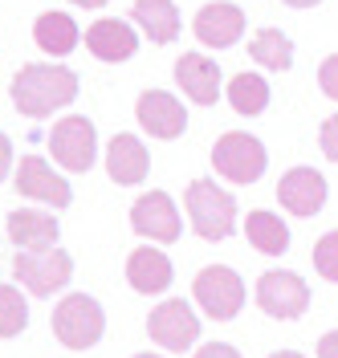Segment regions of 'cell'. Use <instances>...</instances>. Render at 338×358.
<instances>
[{
    "mask_svg": "<svg viewBox=\"0 0 338 358\" xmlns=\"http://www.w3.org/2000/svg\"><path fill=\"white\" fill-rule=\"evenodd\" d=\"M78 98V73L66 66H45L33 62L21 66L13 78V106L24 118H49L53 110H62Z\"/></svg>",
    "mask_w": 338,
    "mask_h": 358,
    "instance_id": "obj_1",
    "label": "cell"
},
{
    "mask_svg": "<svg viewBox=\"0 0 338 358\" xmlns=\"http://www.w3.org/2000/svg\"><path fill=\"white\" fill-rule=\"evenodd\" d=\"M183 208H188L196 236L204 241H225L237 228V200L225 187H216V179H192L183 192Z\"/></svg>",
    "mask_w": 338,
    "mask_h": 358,
    "instance_id": "obj_2",
    "label": "cell"
},
{
    "mask_svg": "<svg viewBox=\"0 0 338 358\" xmlns=\"http://www.w3.org/2000/svg\"><path fill=\"white\" fill-rule=\"evenodd\" d=\"M212 167H216V176H225L228 183H257V179L265 176V167H269V155H265V143L257 138V134L248 131H228L216 138V147H212Z\"/></svg>",
    "mask_w": 338,
    "mask_h": 358,
    "instance_id": "obj_3",
    "label": "cell"
},
{
    "mask_svg": "<svg viewBox=\"0 0 338 358\" xmlns=\"http://www.w3.org/2000/svg\"><path fill=\"white\" fill-rule=\"evenodd\" d=\"M106 330V313L102 306L86 297V293H69L57 301V310H53V334L57 342L66 346V350H90L94 342L102 338Z\"/></svg>",
    "mask_w": 338,
    "mask_h": 358,
    "instance_id": "obj_4",
    "label": "cell"
},
{
    "mask_svg": "<svg viewBox=\"0 0 338 358\" xmlns=\"http://www.w3.org/2000/svg\"><path fill=\"white\" fill-rule=\"evenodd\" d=\"M192 297H196V306H200L208 317L228 322V317H237L241 306H245V281H241L237 268L208 265V268L196 273V281H192Z\"/></svg>",
    "mask_w": 338,
    "mask_h": 358,
    "instance_id": "obj_5",
    "label": "cell"
},
{
    "mask_svg": "<svg viewBox=\"0 0 338 358\" xmlns=\"http://www.w3.org/2000/svg\"><path fill=\"white\" fill-rule=\"evenodd\" d=\"M257 306L277 322H293L310 310V285L290 268H269L257 277Z\"/></svg>",
    "mask_w": 338,
    "mask_h": 358,
    "instance_id": "obj_6",
    "label": "cell"
},
{
    "mask_svg": "<svg viewBox=\"0 0 338 358\" xmlns=\"http://www.w3.org/2000/svg\"><path fill=\"white\" fill-rule=\"evenodd\" d=\"M49 155L57 159L66 171H90L98 155V131L86 114H69L62 122H53L49 131Z\"/></svg>",
    "mask_w": 338,
    "mask_h": 358,
    "instance_id": "obj_7",
    "label": "cell"
},
{
    "mask_svg": "<svg viewBox=\"0 0 338 358\" xmlns=\"http://www.w3.org/2000/svg\"><path fill=\"white\" fill-rule=\"evenodd\" d=\"M13 273L29 293L49 297L53 289H62L69 277H73V257L62 248H49V252H17L13 257Z\"/></svg>",
    "mask_w": 338,
    "mask_h": 358,
    "instance_id": "obj_8",
    "label": "cell"
},
{
    "mask_svg": "<svg viewBox=\"0 0 338 358\" xmlns=\"http://www.w3.org/2000/svg\"><path fill=\"white\" fill-rule=\"evenodd\" d=\"M131 228L139 236H147L151 245H176L180 241V208L167 192H147L131 208Z\"/></svg>",
    "mask_w": 338,
    "mask_h": 358,
    "instance_id": "obj_9",
    "label": "cell"
},
{
    "mask_svg": "<svg viewBox=\"0 0 338 358\" xmlns=\"http://www.w3.org/2000/svg\"><path fill=\"white\" fill-rule=\"evenodd\" d=\"M147 334L155 338L163 350H188V346L200 338V322H196V313L188 310V301L167 297V301H159L155 310H151Z\"/></svg>",
    "mask_w": 338,
    "mask_h": 358,
    "instance_id": "obj_10",
    "label": "cell"
},
{
    "mask_svg": "<svg viewBox=\"0 0 338 358\" xmlns=\"http://www.w3.org/2000/svg\"><path fill=\"white\" fill-rule=\"evenodd\" d=\"M326 176L314 171V167H290L286 176L277 179V200L290 216H318L326 208Z\"/></svg>",
    "mask_w": 338,
    "mask_h": 358,
    "instance_id": "obj_11",
    "label": "cell"
},
{
    "mask_svg": "<svg viewBox=\"0 0 338 358\" xmlns=\"http://www.w3.org/2000/svg\"><path fill=\"white\" fill-rule=\"evenodd\" d=\"M135 118L151 138H180L188 131V110L167 90H143L135 102Z\"/></svg>",
    "mask_w": 338,
    "mask_h": 358,
    "instance_id": "obj_12",
    "label": "cell"
},
{
    "mask_svg": "<svg viewBox=\"0 0 338 358\" xmlns=\"http://www.w3.org/2000/svg\"><path fill=\"white\" fill-rule=\"evenodd\" d=\"M192 33L208 49H228V45H237L245 37V8L232 4V0H212V4H204L196 13Z\"/></svg>",
    "mask_w": 338,
    "mask_h": 358,
    "instance_id": "obj_13",
    "label": "cell"
},
{
    "mask_svg": "<svg viewBox=\"0 0 338 358\" xmlns=\"http://www.w3.org/2000/svg\"><path fill=\"white\" fill-rule=\"evenodd\" d=\"M17 192H21L24 200H41V203H49V208H66V203L73 200L69 183L57 176L41 155L21 159V167H17Z\"/></svg>",
    "mask_w": 338,
    "mask_h": 358,
    "instance_id": "obj_14",
    "label": "cell"
},
{
    "mask_svg": "<svg viewBox=\"0 0 338 358\" xmlns=\"http://www.w3.org/2000/svg\"><path fill=\"white\" fill-rule=\"evenodd\" d=\"M176 86L192 98V102H200V106H216V98L225 94V82H220V66L212 62V57H204V53H183L180 62H176Z\"/></svg>",
    "mask_w": 338,
    "mask_h": 358,
    "instance_id": "obj_15",
    "label": "cell"
},
{
    "mask_svg": "<svg viewBox=\"0 0 338 358\" xmlns=\"http://www.w3.org/2000/svg\"><path fill=\"white\" fill-rule=\"evenodd\" d=\"M151 171V155H147V147H143V138L139 134H114L111 147H106V176L118 183V187H135L143 183Z\"/></svg>",
    "mask_w": 338,
    "mask_h": 358,
    "instance_id": "obj_16",
    "label": "cell"
},
{
    "mask_svg": "<svg viewBox=\"0 0 338 358\" xmlns=\"http://www.w3.org/2000/svg\"><path fill=\"white\" fill-rule=\"evenodd\" d=\"M8 241L21 252H49L57 248V220L41 208H17L8 216Z\"/></svg>",
    "mask_w": 338,
    "mask_h": 358,
    "instance_id": "obj_17",
    "label": "cell"
},
{
    "mask_svg": "<svg viewBox=\"0 0 338 358\" xmlns=\"http://www.w3.org/2000/svg\"><path fill=\"white\" fill-rule=\"evenodd\" d=\"M86 49H90L98 62H127V57H135L139 37L127 21L102 17V21H94L90 29H86Z\"/></svg>",
    "mask_w": 338,
    "mask_h": 358,
    "instance_id": "obj_18",
    "label": "cell"
},
{
    "mask_svg": "<svg viewBox=\"0 0 338 358\" xmlns=\"http://www.w3.org/2000/svg\"><path fill=\"white\" fill-rule=\"evenodd\" d=\"M127 281H131V289L135 293H163L171 285V261H167V252H159L155 245H143L135 248L131 257H127Z\"/></svg>",
    "mask_w": 338,
    "mask_h": 358,
    "instance_id": "obj_19",
    "label": "cell"
},
{
    "mask_svg": "<svg viewBox=\"0 0 338 358\" xmlns=\"http://www.w3.org/2000/svg\"><path fill=\"white\" fill-rule=\"evenodd\" d=\"M131 21L143 29V37L151 45H171L180 37V8H176V0H135L131 4Z\"/></svg>",
    "mask_w": 338,
    "mask_h": 358,
    "instance_id": "obj_20",
    "label": "cell"
},
{
    "mask_svg": "<svg viewBox=\"0 0 338 358\" xmlns=\"http://www.w3.org/2000/svg\"><path fill=\"white\" fill-rule=\"evenodd\" d=\"M245 236H248V245L257 248V252H265V257H281L290 248V228H286V220L277 212H265V208H257V212L245 216Z\"/></svg>",
    "mask_w": 338,
    "mask_h": 358,
    "instance_id": "obj_21",
    "label": "cell"
},
{
    "mask_svg": "<svg viewBox=\"0 0 338 358\" xmlns=\"http://www.w3.org/2000/svg\"><path fill=\"white\" fill-rule=\"evenodd\" d=\"M78 24H73V17L69 13H41L37 17V24H33V41H37V49L41 53H49V57H66L69 49L78 45Z\"/></svg>",
    "mask_w": 338,
    "mask_h": 358,
    "instance_id": "obj_22",
    "label": "cell"
},
{
    "mask_svg": "<svg viewBox=\"0 0 338 358\" xmlns=\"http://www.w3.org/2000/svg\"><path fill=\"white\" fill-rule=\"evenodd\" d=\"M248 57L257 66L273 69V73H286L293 66V41L281 33V29H257L248 37Z\"/></svg>",
    "mask_w": 338,
    "mask_h": 358,
    "instance_id": "obj_23",
    "label": "cell"
},
{
    "mask_svg": "<svg viewBox=\"0 0 338 358\" xmlns=\"http://www.w3.org/2000/svg\"><path fill=\"white\" fill-rule=\"evenodd\" d=\"M225 98L237 114L257 118V114H265V106H269V82H265L261 73H237V78L228 82Z\"/></svg>",
    "mask_w": 338,
    "mask_h": 358,
    "instance_id": "obj_24",
    "label": "cell"
},
{
    "mask_svg": "<svg viewBox=\"0 0 338 358\" xmlns=\"http://www.w3.org/2000/svg\"><path fill=\"white\" fill-rule=\"evenodd\" d=\"M29 326V306H24L21 289L0 285V338H17Z\"/></svg>",
    "mask_w": 338,
    "mask_h": 358,
    "instance_id": "obj_25",
    "label": "cell"
},
{
    "mask_svg": "<svg viewBox=\"0 0 338 358\" xmlns=\"http://www.w3.org/2000/svg\"><path fill=\"white\" fill-rule=\"evenodd\" d=\"M314 268L322 281H330V285H338V228H330L326 236H318L314 245Z\"/></svg>",
    "mask_w": 338,
    "mask_h": 358,
    "instance_id": "obj_26",
    "label": "cell"
},
{
    "mask_svg": "<svg viewBox=\"0 0 338 358\" xmlns=\"http://www.w3.org/2000/svg\"><path fill=\"white\" fill-rule=\"evenodd\" d=\"M318 86H322V94H326L330 102H338V53H330V57L318 66Z\"/></svg>",
    "mask_w": 338,
    "mask_h": 358,
    "instance_id": "obj_27",
    "label": "cell"
},
{
    "mask_svg": "<svg viewBox=\"0 0 338 358\" xmlns=\"http://www.w3.org/2000/svg\"><path fill=\"white\" fill-rule=\"evenodd\" d=\"M318 147H322V155L338 163V114H330L326 122H322V131H318Z\"/></svg>",
    "mask_w": 338,
    "mask_h": 358,
    "instance_id": "obj_28",
    "label": "cell"
},
{
    "mask_svg": "<svg viewBox=\"0 0 338 358\" xmlns=\"http://www.w3.org/2000/svg\"><path fill=\"white\" fill-rule=\"evenodd\" d=\"M196 358H241V350L228 346V342H208V346L196 350Z\"/></svg>",
    "mask_w": 338,
    "mask_h": 358,
    "instance_id": "obj_29",
    "label": "cell"
},
{
    "mask_svg": "<svg viewBox=\"0 0 338 358\" xmlns=\"http://www.w3.org/2000/svg\"><path fill=\"white\" fill-rule=\"evenodd\" d=\"M318 358H338V330L318 338Z\"/></svg>",
    "mask_w": 338,
    "mask_h": 358,
    "instance_id": "obj_30",
    "label": "cell"
},
{
    "mask_svg": "<svg viewBox=\"0 0 338 358\" xmlns=\"http://www.w3.org/2000/svg\"><path fill=\"white\" fill-rule=\"evenodd\" d=\"M8 167H13V143H8V134H0V179L8 176Z\"/></svg>",
    "mask_w": 338,
    "mask_h": 358,
    "instance_id": "obj_31",
    "label": "cell"
},
{
    "mask_svg": "<svg viewBox=\"0 0 338 358\" xmlns=\"http://www.w3.org/2000/svg\"><path fill=\"white\" fill-rule=\"evenodd\" d=\"M281 4H290V8H318L322 0H281Z\"/></svg>",
    "mask_w": 338,
    "mask_h": 358,
    "instance_id": "obj_32",
    "label": "cell"
},
{
    "mask_svg": "<svg viewBox=\"0 0 338 358\" xmlns=\"http://www.w3.org/2000/svg\"><path fill=\"white\" fill-rule=\"evenodd\" d=\"M69 4H78V8H102L106 0H69Z\"/></svg>",
    "mask_w": 338,
    "mask_h": 358,
    "instance_id": "obj_33",
    "label": "cell"
},
{
    "mask_svg": "<svg viewBox=\"0 0 338 358\" xmlns=\"http://www.w3.org/2000/svg\"><path fill=\"white\" fill-rule=\"evenodd\" d=\"M269 358H306V355H297V350H273Z\"/></svg>",
    "mask_w": 338,
    "mask_h": 358,
    "instance_id": "obj_34",
    "label": "cell"
},
{
    "mask_svg": "<svg viewBox=\"0 0 338 358\" xmlns=\"http://www.w3.org/2000/svg\"><path fill=\"white\" fill-rule=\"evenodd\" d=\"M135 358H163V355H151V350H143V355H135Z\"/></svg>",
    "mask_w": 338,
    "mask_h": 358,
    "instance_id": "obj_35",
    "label": "cell"
}]
</instances>
